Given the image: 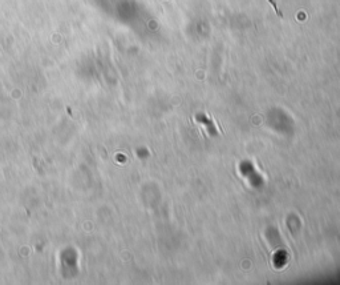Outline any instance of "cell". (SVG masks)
<instances>
[{"mask_svg":"<svg viewBox=\"0 0 340 285\" xmlns=\"http://www.w3.org/2000/svg\"><path fill=\"white\" fill-rule=\"evenodd\" d=\"M268 3L271 4L272 7H274V10H275V12H276V14H278V16H280V18H283V14H282V12H280L279 10H278V7H276V3H275V2H274V0H268Z\"/></svg>","mask_w":340,"mask_h":285,"instance_id":"6da1fadb","label":"cell"}]
</instances>
